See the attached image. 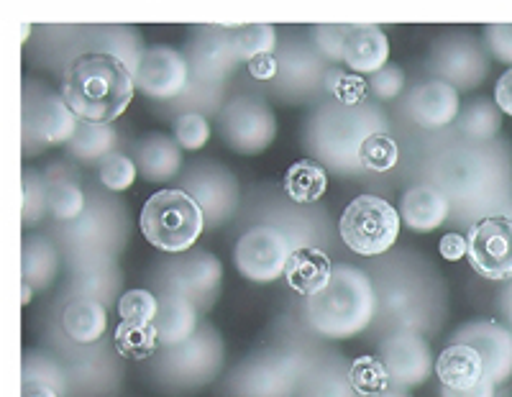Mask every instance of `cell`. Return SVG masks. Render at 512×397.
<instances>
[{
	"label": "cell",
	"mask_w": 512,
	"mask_h": 397,
	"mask_svg": "<svg viewBox=\"0 0 512 397\" xmlns=\"http://www.w3.org/2000/svg\"><path fill=\"white\" fill-rule=\"evenodd\" d=\"M159 313V298L152 290H126L118 298V318L121 323H134V326H154Z\"/></svg>",
	"instance_id": "obj_33"
},
{
	"label": "cell",
	"mask_w": 512,
	"mask_h": 397,
	"mask_svg": "<svg viewBox=\"0 0 512 397\" xmlns=\"http://www.w3.org/2000/svg\"><path fill=\"white\" fill-rule=\"evenodd\" d=\"M169 269H172V277H169L167 290L180 292V295L192 300L198 308L200 305L208 308V305L218 298V290H221L223 280V267L221 262H218V257H213L210 252H187L185 257L177 259Z\"/></svg>",
	"instance_id": "obj_14"
},
{
	"label": "cell",
	"mask_w": 512,
	"mask_h": 397,
	"mask_svg": "<svg viewBox=\"0 0 512 397\" xmlns=\"http://www.w3.org/2000/svg\"><path fill=\"white\" fill-rule=\"evenodd\" d=\"M377 316V292L367 272L354 264H338L326 290L305 300L310 328L326 339H354Z\"/></svg>",
	"instance_id": "obj_2"
},
{
	"label": "cell",
	"mask_w": 512,
	"mask_h": 397,
	"mask_svg": "<svg viewBox=\"0 0 512 397\" xmlns=\"http://www.w3.org/2000/svg\"><path fill=\"white\" fill-rule=\"evenodd\" d=\"M295 249L297 246H292L285 231L262 223V226H254L241 234V239L236 241L233 262H236L241 277L256 282V285H267V282L285 277L287 262Z\"/></svg>",
	"instance_id": "obj_6"
},
{
	"label": "cell",
	"mask_w": 512,
	"mask_h": 397,
	"mask_svg": "<svg viewBox=\"0 0 512 397\" xmlns=\"http://www.w3.org/2000/svg\"><path fill=\"white\" fill-rule=\"evenodd\" d=\"M315 44L331 62H344L346 41H349L351 24H320L315 26Z\"/></svg>",
	"instance_id": "obj_38"
},
{
	"label": "cell",
	"mask_w": 512,
	"mask_h": 397,
	"mask_svg": "<svg viewBox=\"0 0 512 397\" xmlns=\"http://www.w3.org/2000/svg\"><path fill=\"white\" fill-rule=\"evenodd\" d=\"M408 116L425 131H441L461 116L459 90L451 82L425 80L408 95Z\"/></svg>",
	"instance_id": "obj_13"
},
{
	"label": "cell",
	"mask_w": 512,
	"mask_h": 397,
	"mask_svg": "<svg viewBox=\"0 0 512 397\" xmlns=\"http://www.w3.org/2000/svg\"><path fill=\"white\" fill-rule=\"evenodd\" d=\"M285 193L292 203L310 205L328 193V172L315 159H297L285 175Z\"/></svg>",
	"instance_id": "obj_24"
},
{
	"label": "cell",
	"mask_w": 512,
	"mask_h": 397,
	"mask_svg": "<svg viewBox=\"0 0 512 397\" xmlns=\"http://www.w3.org/2000/svg\"><path fill=\"white\" fill-rule=\"evenodd\" d=\"M333 272H336V264L326 252L310 249V246H297L287 262L285 277L300 298L310 300L331 285Z\"/></svg>",
	"instance_id": "obj_21"
},
{
	"label": "cell",
	"mask_w": 512,
	"mask_h": 397,
	"mask_svg": "<svg viewBox=\"0 0 512 397\" xmlns=\"http://www.w3.org/2000/svg\"><path fill=\"white\" fill-rule=\"evenodd\" d=\"M136 164L139 172L149 182H164L175 180L182 170V149L175 141V136L167 134H149L146 139L139 141L136 146Z\"/></svg>",
	"instance_id": "obj_22"
},
{
	"label": "cell",
	"mask_w": 512,
	"mask_h": 397,
	"mask_svg": "<svg viewBox=\"0 0 512 397\" xmlns=\"http://www.w3.org/2000/svg\"><path fill=\"white\" fill-rule=\"evenodd\" d=\"M487 44L497 59L512 65V24H489L484 29Z\"/></svg>",
	"instance_id": "obj_40"
},
{
	"label": "cell",
	"mask_w": 512,
	"mask_h": 397,
	"mask_svg": "<svg viewBox=\"0 0 512 397\" xmlns=\"http://www.w3.org/2000/svg\"><path fill=\"white\" fill-rule=\"evenodd\" d=\"M49 213L54 216V221H80L88 213V198L82 193V187L67 177H57L49 182Z\"/></svg>",
	"instance_id": "obj_28"
},
{
	"label": "cell",
	"mask_w": 512,
	"mask_h": 397,
	"mask_svg": "<svg viewBox=\"0 0 512 397\" xmlns=\"http://www.w3.org/2000/svg\"><path fill=\"white\" fill-rule=\"evenodd\" d=\"M134 95V72L126 62L111 54L82 52L64 70L62 98L85 123L111 126L128 111Z\"/></svg>",
	"instance_id": "obj_1"
},
{
	"label": "cell",
	"mask_w": 512,
	"mask_h": 397,
	"mask_svg": "<svg viewBox=\"0 0 512 397\" xmlns=\"http://www.w3.org/2000/svg\"><path fill=\"white\" fill-rule=\"evenodd\" d=\"M80 129V118L72 113L62 93L44 82H29L24 88V144L26 152H44L59 144H70Z\"/></svg>",
	"instance_id": "obj_5"
},
{
	"label": "cell",
	"mask_w": 512,
	"mask_h": 397,
	"mask_svg": "<svg viewBox=\"0 0 512 397\" xmlns=\"http://www.w3.org/2000/svg\"><path fill=\"white\" fill-rule=\"evenodd\" d=\"M459 126L464 136L474 141H487L500 131V108L492 106L489 100H474L472 106L461 111Z\"/></svg>",
	"instance_id": "obj_32"
},
{
	"label": "cell",
	"mask_w": 512,
	"mask_h": 397,
	"mask_svg": "<svg viewBox=\"0 0 512 397\" xmlns=\"http://www.w3.org/2000/svg\"><path fill=\"white\" fill-rule=\"evenodd\" d=\"M116 351L123 359H131V362H144V359H152L157 354L159 336L154 326H134V323H118L116 328Z\"/></svg>",
	"instance_id": "obj_30"
},
{
	"label": "cell",
	"mask_w": 512,
	"mask_h": 397,
	"mask_svg": "<svg viewBox=\"0 0 512 397\" xmlns=\"http://www.w3.org/2000/svg\"><path fill=\"white\" fill-rule=\"evenodd\" d=\"M397 162H400V146H397V141L390 134H384V131L367 136L364 144L359 146V164L364 170L384 175V172L395 170Z\"/></svg>",
	"instance_id": "obj_31"
},
{
	"label": "cell",
	"mask_w": 512,
	"mask_h": 397,
	"mask_svg": "<svg viewBox=\"0 0 512 397\" xmlns=\"http://www.w3.org/2000/svg\"><path fill=\"white\" fill-rule=\"evenodd\" d=\"M346 382L356 397H382L392 387V377L382 357H372V354L356 357L351 362Z\"/></svg>",
	"instance_id": "obj_26"
},
{
	"label": "cell",
	"mask_w": 512,
	"mask_h": 397,
	"mask_svg": "<svg viewBox=\"0 0 512 397\" xmlns=\"http://www.w3.org/2000/svg\"><path fill=\"white\" fill-rule=\"evenodd\" d=\"M190 57L172 47H149L134 72L136 90L154 100H175L190 90Z\"/></svg>",
	"instance_id": "obj_9"
},
{
	"label": "cell",
	"mask_w": 512,
	"mask_h": 397,
	"mask_svg": "<svg viewBox=\"0 0 512 397\" xmlns=\"http://www.w3.org/2000/svg\"><path fill=\"white\" fill-rule=\"evenodd\" d=\"M379 357L390 372L392 385L413 390L423 385L431 372H436V359H433L431 344L413 328H402L382 341Z\"/></svg>",
	"instance_id": "obj_10"
},
{
	"label": "cell",
	"mask_w": 512,
	"mask_h": 397,
	"mask_svg": "<svg viewBox=\"0 0 512 397\" xmlns=\"http://www.w3.org/2000/svg\"><path fill=\"white\" fill-rule=\"evenodd\" d=\"M382 397H413V395H410V390H405V387H397V385H392L390 390L384 392Z\"/></svg>",
	"instance_id": "obj_47"
},
{
	"label": "cell",
	"mask_w": 512,
	"mask_h": 397,
	"mask_svg": "<svg viewBox=\"0 0 512 397\" xmlns=\"http://www.w3.org/2000/svg\"><path fill=\"white\" fill-rule=\"evenodd\" d=\"M187 193L198 200L208 223L226 221L239 200L236 180L223 170H210L208 164H200L198 175H192Z\"/></svg>",
	"instance_id": "obj_18"
},
{
	"label": "cell",
	"mask_w": 512,
	"mask_h": 397,
	"mask_svg": "<svg viewBox=\"0 0 512 397\" xmlns=\"http://www.w3.org/2000/svg\"><path fill=\"white\" fill-rule=\"evenodd\" d=\"M228 34L241 62H251L262 54H274L277 49V29L272 24L228 26Z\"/></svg>",
	"instance_id": "obj_29"
},
{
	"label": "cell",
	"mask_w": 512,
	"mask_h": 397,
	"mask_svg": "<svg viewBox=\"0 0 512 397\" xmlns=\"http://www.w3.org/2000/svg\"><path fill=\"white\" fill-rule=\"evenodd\" d=\"M21 290H24V305H29L31 298H34V287H31L29 282H24V285H21Z\"/></svg>",
	"instance_id": "obj_48"
},
{
	"label": "cell",
	"mask_w": 512,
	"mask_h": 397,
	"mask_svg": "<svg viewBox=\"0 0 512 397\" xmlns=\"http://www.w3.org/2000/svg\"><path fill=\"white\" fill-rule=\"evenodd\" d=\"M213 136V126L200 111H187L175 118V141L182 152H198Z\"/></svg>",
	"instance_id": "obj_36"
},
{
	"label": "cell",
	"mask_w": 512,
	"mask_h": 397,
	"mask_svg": "<svg viewBox=\"0 0 512 397\" xmlns=\"http://www.w3.org/2000/svg\"><path fill=\"white\" fill-rule=\"evenodd\" d=\"M433 62H436L441 80L451 82L456 90L477 88L484 72H487L482 52L466 36H451L448 41H443L441 47L433 52Z\"/></svg>",
	"instance_id": "obj_15"
},
{
	"label": "cell",
	"mask_w": 512,
	"mask_h": 397,
	"mask_svg": "<svg viewBox=\"0 0 512 397\" xmlns=\"http://www.w3.org/2000/svg\"><path fill=\"white\" fill-rule=\"evenodd\" d=\"M154 328H157L159 344L167 349L187 344L198 331V305L180 292L164 290L159 295V313Z\"/></svg>",
	"instance_id": "obj_20"
},
{
	"label": "cell",
	"mask_w": 512,
	"mask_h": 397,
	"mask_svg": "<svg viewBox=\"0 0 512 397\" xmlns=\"http://www.w3.org/2000/svg\"><path fill=\"white\" fill-rule=\"evenodd\" d=\"M456 344H469L479 351L487 380L495 385L512 377V331L497 321H472L461 326Z\"/></svg>",
	"instance_id": "obj_12"
},
{
	"label": "cell",
	"mask_w": 512,
	"mask_h": 397,
	"mask_svg": "<svg viewBox=\"0 0 512 397\" xmlns=\"http://www.w3.org/2000/svg\"><path fill=\"white\" fill-rule=\"evenodd\" d=\"M326 90L346 108L364 106L369 95V80L346 70H328Z\"/></svg>",
	"instance_id": "obj_35"
},
{
	"label": "cell",
	"mask_w": 512,
	"mask_h": 397,
	"mask_svg": "<svg viewBox=\"0 0 512 397\" xmlns=\"http://www.w3.org/2000/svg\"><path fill=\"white\" fill-rule=\"evenodd\" d=\"M495 382L492 380H484L482 385L474 387V390H466V392H454V390H443V397H495Z\"/></svg>",
	"instance_id": "obj_45"
},
{
	"label": "cell",
	"mask_w": 512,
	"mask_h": 397,
	"mask_svg": "<svg viewBox=\"0 0 512 397\" xmlns=\"http://www.w3.org/2000/svg\"><path fill=\"white\" fill-rule=\"evenodd\" d=\"M436 377L443 390L466 392L482 385L487 380V372H484V362L477 349L451 341L436 357Z\"/></svg>",
	"instance_id": "obj_19"
},
{
	"label": "cell",
	"mask_w": 512,
	"mask_h": 397,
	"mask_svg": "<svg viewBox=\"0 0 512 397\" xmlns=\"http://www.w3.org/2000/svg\"><path fill=\"white\" fill-rule=\"evenodd\" d=\"M495 106L500 108V113L512 116V67L500 75L495 85Z\"/></svg>",
	"instance_id": "obj_43"
},
{
	"label": "cell",
	"mask_w": 512,
	"mask_h": 397,
	"mask_svg": "<svg viewBox=\"0 0 512 397\" xmlns=\"http://www.w3.org/2000/svg\"><path fill=\"white\" fill-rule=\"evenodd\" d=\"M246 70H249V75L256 82H269L280 75V59L274 57V54H262V57L246 62Z\"/></svg>",
	"instance_id": "obj_42"
},
{
	"label": "cell",
	"mask_w": 512,
	"mask_h": 397,
	"mask_svg": "<svg viewBox=\"0 0 512 397\" xmlns=\"http://www.w3.org/2000/svg\"><path fill=\"white\" fill-rule=\"evenodd\" d=\"M21 397H62V392L54 385H47V382L24 380V392H21Z\"/></svg>",
	"instance_id": "obj_44"
},
{
	"label": "cell",
	"mask_w": 512,
	"mask_h": 397,
	"mask_svg": "<svg viewBox=\"0 0 512 397\" xmlns=\"http://www.w3.org/2000/svg\"><path fill=\"white\" fill-rule=\"evenodd\" d=\"M397 211H400L402 223L410 231H415V234H433L451 216V198L443 193V187L431 185V182H420V185L410 187L408 193H402Z\"/></svg>",
	"instance_id": "obj_16"
},
{
	"label": "cell",
	"mask_w": 512,
	"mask_h": 397,
	"mask_svg": "<svg viewBox=\"0 0 512 397\" xmlns=\"http://www.w3.org/2000/svg\"><path fill=\"white\" fill-rule=\"evenodd\" d=\"M500 308H502V316H505L507 323H510V326H512V282H507V287H505V290H502Z\"/></svg>",
	"instance_id": "obj_46"
},
{
	"label": "cell",
	"mask_w": 512,
	"mask_h": 397,
	"mask_svg": "<svg viewBox=\"0 0 512 397\" xmlns=\"http://www.w3.org/2000/svg\"><path fill=\"white\" fill-rule=\"evenodd\" d=\"M49 213V182L36 172L24 177V221L36 223Z\"/></svg>",
	"instance_id": "obj_37"
},
{
	"label": "cell",
	"mask_w": 512,
	"mask_h": 397,
	"mask_svg": "<svg viewBox=\"0 0 512 397\" xmlns=\"http://www.w3.org/2000/svg\"><path fill=\"white\" fill-rule=\"evenodd\" d=\"M141 234L164 254H187L203 236L208 218L187 190L164 187L146 200L139 218Z\"/></svg>",
	"instance_id": "obj_3"
},
{
	"label": "cell",
	"mask_w": 512,
	"mask_h": 397,
	"mask_svg": "<svg viewBox=\"0 0 512 397\" xmlns=\"http://www.w3.org/2000/svg\"><path fill=\"white\" fill-rule=\"evenodd\" d=\"M98 177L100 185H103L105 190H111V193H126V190L134 187L136 177H139V164H136V159L116 152L98 164Z\"/></svg>",
	"instance_id": "obj_34"
},
{
	"label": "cell",
	"mask_w": 512,
	"mask_h": 397,
	"mask_svg": "<svg viewBox=\"0 0 512 397\" xmlns=\"http://www.w3.org/2000/svg\"><path fill=\"white\" fill-rule=\"evenodd\" d=\"M59 254L47 239L31 236L24 246V282L31 287H47L57 277Z\"/></svg>",
	"instance_id": "obj_27"
},
{
	"label": "cell",
	"mask_w": 512,
	"mask_h": 397,
	"mask_svg": "<svg viewBox=\"0 0 512 397\" xmlns=\"http://www.w3.org/2000/svg\"><path fill=\"white\" fill-rule=\"evenodd\" d=\"M118 134L113 126L108 123H85L80 121V129L72 136V141L67 144L70 154L80 162H95L100 164L103 159H108L111 154H116Z\"/></svg>",
	"instance_id": "obj_25"
},
{
	"label": "cell",
	"mask_w": 512,
	"mask_h": 397,
	"mask_svg": "<svg viewBox=\"0 0 512 397\" xmlns=\"http://www.w3.org/2000/svg\"><path fill=\"white\" fill-rule=\"evenodd\" d=\"M408 85V77L402 72V67L387 65L384 70H379L377 75L369 77V90L377 95L379 100H395L397 95L405 90Z\"/></svg>",
	"instance_id": "obj_39"
},
{
	"label": "cell",
	"mask_w": 512,
	"mask_h": 397,
	"mask_svg": "<svg viewBox=\"0 0 512 397\" xmlns=\"http://www.w3.org/2000/svg\"><path fill=\"white\" fill-rule=\"evenodd\" d=\"M469 264L489 282H512V218L487 216L469 228Z\"/></svg>",
	"instance_id": "obj_7"
},
{
	"label": "cell",
	"mask_w": 512,
	"mask_h": 397,
	"mask_svg": "<svg viewBox=\"0 0 512 397\" xmlns=\"http://www.w3.org/2000/svg\"><path fill=\"white\" fill-rule=\"evenodd\" d=\"M402 218L390 200L379 195H359L341 213L338 234L359 257H382L400 239Z\"/></svg>",
	"instance_id": "obj_4"
},
{
	"label": "cell",
	"mask_w": 512,
	"mask_h": 397,
	"mask_svg": "<svg viewBox=\"0 0 512 397\" xmlns=\"http://www.w3.org/2000/svg\"><path fill=\"white\" fill-rule=\"evenodd\" d=\"M438 252L446 262H461V259L469 257V236L459 234V231L443 234L438 241Z\"/></svg>",
	"instance_id": "obj_41"
},
{
	"label": "cell",
	"mask_w": 512,
	"mask_h": 397,
	"mask_svg": "<svg viewBox=\"0 0 512 397\" xmlns=\"http://www.w3.org/2000/svg\"><path fill=\"white\" fill-rule=\"evenodd\" d=\"M239 62L241 59L236 54V47H233L228 26H203V29H198L195 41H192L190 67L192 77L203 88L226 80Z\"/></svg>",
	"instance_id": "obj_11"
},
{
	"label": "cell",
	"mask_w": 512,
	"mask_h": 397,
	"mask_svg": "<svg viewBox=\"0 0 512 397\" xmlns=\"http://www.w3.org/2000/svg\"><path fill=\"white\" fill-rule=\"evenodd\" d=\"M221 131L233 152L259 154L269 149L277 136V118L264 100L244 95L226 106L221 116Z\"/></svg>",
	"instance_id": "obj_8"
},
{
	"label": "cell",
	"mask_w": 512,
	"mask_h": 397,
	"mask_svg": "<svg viewBox=\"0 0 512 397\" xmlns=\"http://www.w3.org/2000/svg\"><path fill=\"white\" fill-rule=\"evenodd\" d=\"M344 65L354 75L372 77L390 65V39L377 24H351L349 41H346Z\"/></svg>",
	"instance_id": "obj_17"
},
{
	"label": "cell",
	"mask_w": 512,
	"mask_h": 397,
	"mask_svg": "<svg viewBox=\"0 0 512 397\" xmlns=\"http://www.w3.org/2000/svg\"><path fill=\"white\" fill-rule=\"evenodd\" d=\"M108 328V308L93 298H75L62 310V331L75 344L88 346L103 339Z\"/></svg>",
	"instance_id": "obj_23"
}]
</instances>
